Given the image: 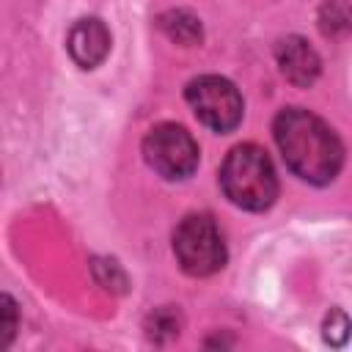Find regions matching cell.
<instances>
[{"label": "cell", "instance_id": "6da1fadb", "mask_svg": "<svg viewBox=\"0 0 352 352\" xmlns=\"http://www.w3.org/2000/svg\"><path fill=\"white\" fill-rule=\"evenodd\" d=\"M275 143L286 168L308 184H327L338 176L344 148L336 132L314 113L302 107H286L272 124Z\"/></svg>", "mask_w": 352, "mask_h": 352}, {"label": "cell", "instance_id": "7a4b0ae2", "mask_svg": "<svg viewBox=\"0 0 352 352\" xmlns=\"http://www.w3.org/2000/svg\"><path fill=\"white\" fill-rule=\"evenodd\" d=\"M220 187L226 198L248 212H264L278 198L275 168L264 148L256 143H242L228 151L220 168Z\"/></svg>", "mask_w": 352, "mask_h": 352}, {"label": "cell", "instance_id": "3957f363", "mask_svg": "<svg viewBox=\"0 0 352 352\" xmlns=\"http://www.w3.org/2000/svg\"><path fill=\"white\" fill-rule=\"evenodd\" d=\"M173 253L179 267L192 278H206L226 264V242L209 214H187L173 231Z\"/></svg>", "mask_w": 352, "mask_h": 352}, {"label": "cell", "instance_id": "277c9868", "mask_svg": "<svg viewBox=\"0 0 352 352\" xmlns=\"http://www.w3.org/2000/svg\"><path fill=\"white\" fill-rule=\"evenodd\" d=\"M195 118L214 129V132H231L242 121V96L236 85L217 74H204L187 82L184 91Z\"/></svg>", "mask_w": 352, "mask_h": 352}, {"label": "cell", "instance_id": "5b68a950", "mask_svg": "<svg viewBox=\"0 0 352 352\" xmlns=\"http://www.w3.org/2000/svg\"><path fill=\"white\" fill-rule=\"evenodd\" d=\"M143 157L162 179H187L198 168V143L179 124H160L143 140Z\"/></svg>", "mask_w": 352, "mask_h": 352}, {"label": "cell", "instance_id": "8992f818", "mask_svg": "<svg viewBox=\"0 0 352 352\" xmlns=\"http://www.w3.org/2000/svg\"><path fill=\"white\" fill-rule=\"evenodd\" d=\"M66 47H69V55L77 66L82 69H94L99 66L107 52H110V30L104 28L102 19L96 16H85V19H77L69 30V38H66Z\"/></svg>", "mask_w": 352, "mask_h": 352}, {"label": "cell", "instance_id": "52a82bcc", "mask_svg": "<svg viewBox=\"0 0 352 352\" xmlns=\"http://www.w3.org/2000/svg\"><path fill=\"white\" fill-rule=\"evenodd\" d=\"M275 58H278V66H280L283 77H286L289 82L300 85V88H308V85L319 77V69H322L319 55H316V50H314L305 38H300V36H286V38H280L278 47H275Z\"/></svg>", "mask_w": 352, "mask_h": 352}, {"label": "cell", "instance_id": "ba28073f", "mask_svg": "<svg viewBox=\"0 0 352 352\" xmlns=\"http://www.w3.org/2000/svg\"><path fill=\"white\" fill-rule=\"evenodd\" d=\"M160 25L179 44H195V41H201V22L192 14H187V11H168V14L160 16Z\"/></svg>", "mask_w": 352, "mask_h": 352}, {"label": "cell", "instance_id": "9c48e42d", "mask_svg": "<svg viewBox=\"0 0 352 352\" xmlns=\"http://www.w3.org/2000/svg\"><path fill=\"white\" fill-rule=\"evenodd\" d=\"M322 30L327 36H336V33H349L352 30V8L341 0H330L322 6Z\"/></svg>", "mask_w": 352, "mask_h": 352}, {"label": "cell", "instance_id": "30bf717a", "mask_svg": "<svg viewBox=\"0 0 352 352\" xmlns=\"http://www.w3.org/2000/svg\"><path fill=\"white\" fill-rule=\"evenodd\" d=\"M349 336H352V322H349V316H346L344 311L333 308V311L327 314V319H324V341L333 344V346H341V344L349 341Z\"/></svg>", "mask_w": 352, "mask_h": 352}, {"label": "cell", "instance_id": "8fae6325", "mask_svg": "<svg viewBox=\"0 0 352 352\" xmlns=\"http://www.w3.org/2000/svg\"><path fill=\"white\" fill-rule=\"evenodd\" d=\"M0 314H3V338H0V346H8V341L14 338V330H16V305L8 294H3L0 300Z\"/></svg>", "mask_w": 352, "mask_h": 352}]
</instances>
